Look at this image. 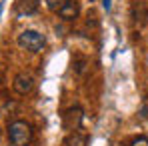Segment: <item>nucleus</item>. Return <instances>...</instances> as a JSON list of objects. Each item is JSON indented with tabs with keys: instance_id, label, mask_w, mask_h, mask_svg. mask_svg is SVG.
<instances>
[{
	"instance_id": "obj_1",
	"label": "nucleus",
	"mask_w": 148,
	"mask_h": 146,
	"mask_svg": "<svg viewBox=\"0 0 148 146\" xmlns=\"http://www.w3.org/2000/svg\"><path fill=\"white\" fill-rule=\"evenodd\" d=\"M8 140L12 146H30L34 140V130L26 120H14L8 126Z\"/></svg>"
},
{
	"instance_id": "obj_2",
	"label": "nucleus",
	"mask_w": 148,
	"mask_h": 146,
	"mask_svg": "<svg viewBox=\"0 0 148 146\" xmlns=\"http://www.w3.org/2000/svg\"><path fill=\"white\" fill-rule=\"evenodd\" d=\"M46 44L44 34H40L38 30H22L18 34V46L28 52H40Z\"/></svg>"
},
{
	"instance_id": "obj_3",
	"label": "nucleus",
	"mask_w": 148,
	"mask_h": 146,
	"mask_svg": "<svg viewBox=\"0 0 148 146\" xmlns=\"http://www.w3.org/2000/svg\"><path fill=\"white\" fill-rule=\"evenodd\" d=\"M82 120H84V110L80 106H70L62 114V128L68 132H76L82 126Z\"/></svg>"
},
{
	"instance_id": "obj_4",
	"label": "nucleus",
	"mask_w": 148,
	"mask_h": 146,
	"mask_svg": "<svg viewBox=\"0 0 148 146\" xmlns=\"http://www.w3.org/2000/svg\"><path fill=\"white\" fill-rule=\"evenodd\" d=\"M130 16H132V24H134V28L142 30V28L148 24V2L146 0H134V2H132Z\"/></svg>"
},
{
	"instance_id": "obj_5",
	"label": "nucleus",
	"mask_w": 148,
	"mask_h": 146,
	"mask_svg": "<svg viewBox=\"0 0 148 146\" xmlns=\"http://www.w3.org/2000/svg\"><path fill=\"white\" fill-rule=\"evenodd\" d=\"M12 88H14L16 94L26 96V94H30L34 90V78L26 72H18L14 76V80H12Z\"/></svg>"
},
{
	"instance_id": "obj_6",
	"label": "nucleus",
	"mask_w": 148,
	"mask_h": 146,
	"mask_svg": "<svg viewBox=\"0 0 148 146\" xmlns=\"http://www.w3.org/2000/svg\"><path fill=\"white\" fill-rule=\"evenodd\" d=\"M38 6H40V0H16V4H14V12H16V16H32L36 10H38Z\"/></svg>"
},
{
	"instance_id": "obj_7",
	"label": "nucleus",
	"mask_w": 148,
	"mask_h": 146,
	"mask_svg": "<svg viewBox=\"0 0 148 146\" xmlns=\"http://www.w3.org/2000/svg\"><path fill=\"white\" fill-rule=\"evenodd\" d=\"M58 14L62 20H76L78 14H80V4L76 0H66L60 8H58Z\"/></svg>"
},
{
	"instance_id": "obj_8",
	"label": "nucleus",
	"mask_w": 148,
	"mask_h": 146,
	"mask_svg": "<svg viewBox=\"0 0 148 146\" xmlns=\"http://www.w3.org/2000/svg\"><path fill=\"white\" fill-rule=\"evenodd\" d=\"M62 146H88V138L82 134V132H70L66 138H64V142Z\"/></svg>"
},
{
	"instance_id": "obj_9",
	"label": "nucleus",
	"mask_w": 148,
	"mask_h": 146,
	"mask_svg": "<svg viewBox=\"0 0 148 146\" xmlns=\"http://www.w3.org/2000/svg\"><path fill=\"white\" fill-rule=\"evenodd\" d=\"M84 68H86V58H78V60L74 62V70H76L78 74H82Z\"/></svg>"
},
{
	"instance_id": "obj_10",
	"label": "nucleus",
	"mask_w": 148,
	"mask_h": 146,
	"mask_svg": "<svg viewBox=\"0 0 148 146\" xmlns=\"http://www.w3.org/2000/svg\"><path fill=\"white\" fill-rule=\"evenodd\" d=\"M64 2H66V0H46V6H48L50 10H56V12H58V8H60Z\"/></svg>"
},
{
	"instance_id": "obj_11",
	"label": "nucleus",
	"mask_w": 148,
	"mask_h": 146,
	"mask_svg": "<svg viewBox=\"0 0 148 146\" xmlns=\"http://www.w3.org/2000/svg\"><path fill=\"white\" fill-rule=\"evenodd\" d=\"M130 146H148V138L146 136H138L130 142Z\"/></svg>"
},
{
	"instance_id": "obj_12",
	"label": "nucleus",
	"mask_w": 148,
	"mask_h": 146,
	"mask_svg": "<svg viewBox=\"0 0 148 146\" xmlns=\"http://www.w3.org/2000/svg\"><path fill=\"white\" fill-rule=\"evenodd\" d=\"M102 6H104V10H110V0H102Z\"/></svg>"
}]
</instances>
